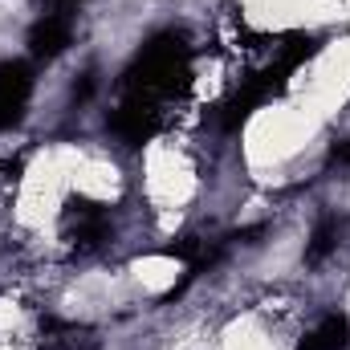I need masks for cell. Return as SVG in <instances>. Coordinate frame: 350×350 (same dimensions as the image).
I'll return each mask as SVG.
<instances>
[{
    "label": "cell",
    "instance_id": "4",
    "mask_svg": "<svg viewBox=\"0 0 350 350\" xmlns=\"http://www.w3.org/2000/svg\"><path fill=\"white\" fill-rule=\"evenodd\" d=\"M33 86H37V78H33L29 62H16V57L0 62V131H8V126H16L25 118Z\"/></svg>",
    "mask_w": 350,
    "mask_h": 350
},
{
    "label": "cell",
    "instance_id": "10",
    "mask_svg": "<svg viewBox=\"0 0 350 350\" xmlns=\"http://www.w3.org/2000/svg\"><path fill=\"white\" fill-rule=\"evenodd\" d=\"M94 90H98V74L86 70V74L74 82V90H70V106H86L90 98H94Z\"/></svg>",
    "mask_w": 350,
    "mask_h": 350
},
{
    "label": "cell",
    "instance_id": "7",
    "mask_svg": "<svg viewBox=\"0 0 350 350\" xmlns=\"http://www.w3.org/2000/svg\"><path fill=\"white\" fill-rule=\"evenodd\" d=\"M37 347L41 350H98V338L90 326L78 322H66V318H41V330H37Z\"/></svg>",
    "mask_w": 350,
    "mask_h": 350
},
{
    "label": "cell",
    "instance_id": "5",
    "mask_svg": "<svg viewBox=\"0 0 350 350\" xmlns=\"http://www.w3.org/2000/svg\"><path fill=\"white\" fill-rule=\"evenodd\" d=\"M70 45H74V16L66 8H49V12H41L33 21V29H29V53L37 62H53Z\"/></svg>",
    "mask_w": 350,
    "mask_h": 350
},
{
    "label": "cell",
    "instance_id": "2",
    "mask_svg": "<svg viewBox=\"0 0 350 350\" xmlns=\"http://www.w3.org/2000/svg\"><path fill=\"white\" fill-rule=\"evenodd\" d=\"M122 94H139V98H155V102H172L191 86V45L183 33H155L147 45H139V53L126 62L122 70Z\"/></svg>",
    "mask_w": 350,
    "mask_h": 350
},
{
    "label": "cell",
    "instance_id": "11",
    "mask_svg": "<svg viewBox=\"0 0 350 350\" xmlns=\"http://www.w3.org/2000/svg\"><path fill=\"white\" fill-rule=\"evenodd\" d=\"M334 163H342V167H350V139H347V143H338V147H334Z\"/></svg>",
    "mask_w": 350,
    "mask_h": 350
},
{
    "label": "cell",
    "instance_id": "6",
    "mask_svg": "<svg viewBox=\"0 0 350 350\" xmlns=\"http://www.w3.org/2000/svg\"><path fill=\"white\" fill-rule=\"evenodd\" d=\"M110 216L102 212V204H86V200H74L66 208V237L78 253H94L110 241Z\"/></svg>",
    "mask_w": 350,
    "mask_h": 350
},
{
    "label": "cell",
    "instance_id": "1",
    "mask_svg": "<svg viewBox=\"0 0 350 350\" xmlns=\"http://www.w3.org/2000/svg\"><path fill=\"white\" fill-rule=\"evenodd\" d=\"M318 49H322L318 37H310V33H289V37L277 45V57H273L269 66H261V70H253L249 78H241V86L228 94V102L220 106V131L237 135L265 102L281 98V94L289 90V78L297 74V66H306Z\"/></svg>",
    "mask_w": 350,
    "mask_h": 350
},
{
    "label": "cell",
    "instance_id": "3",
    "mask_svg": "<svg viewBox=\"0 0 350 350\" xmlns=\"http://www.w3.org/2000/svg\"><path fill=\"white\" fill-rule=\"evenodd\" d=\"M106 126L126 147H143V143H151L163 131V102L139 98V94H122V102L106 114Z\"/></svg>",
    "mask_w": 350,
    "mask_h": 350
},
{
    "label": "cell",
    "instance_id": "8",
    "mask_svg": "<svg viewBox=\"0 0 350 350\" xmlns=\"http://www.w3.org/2000/svg\"><path fill=\"white\" fill-rule=\"evenodd\" d=\"M293 350H350V318L347 314H326Z\"/></svg>",
    "mask_w": 350,
    "mask_h": 350
},
{
    "label": "cell",
    "instance_id": "9",
    "mask_svg": "<svg viewBox=\"0 0 350 350\" xmlns=\"http://www.w3.org/2000/svg\"><path fill=\"white\" fill-rule=\"evenodd\" d=\"M338 232H342V220L338 216H322L306 241V265H322L334 249H338Z\"/></svg>",
    "mask_w": 350,
    "mask_h": 350
},
{
    "label": "cell",
    "instance_id": "12",
    "mask_svg": "<svg viewBox=\"0 0 350 350\" xmlns=\"http://www.w3.org/2000/svg\"><path fill=\"white\" fill-rule=\"evenodd\" d=\"M74 4H82V0H53V8H74Z\"/></svg>",
    "mask_w": 350,
    "mask_h": 350
}]
</instances>
